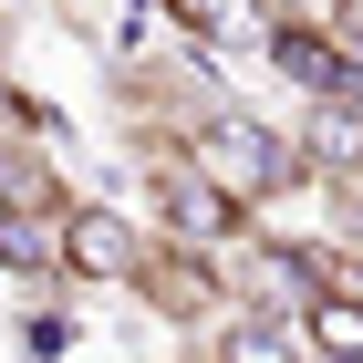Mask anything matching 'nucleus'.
Wrapping results in <instances>:
<instances>
[{
	"label": "nucleus",
	"instance_id": "5",
	"mask_svg": "<svg viewBox=\"0 0 363 363\" xmlns=\"http://www.w3.org/2000/svg\"><path fill=\"white\" fill-rule=\"evenodd\" d=\"M259 52H270V73H291L311 104H322V94H342V31H322V21H280V11H270Z\"/></svg>",
	"mask_w": 363,
	"mask_h": 363
},
{
	"label": "nucleus",
	"instance_id": "8",
	"mask_svg": "<svg viewBox=\"0 0 363 363\" xmlns=\"http://www.w3.org/2000/svg\"><path fill=\"white\" fill-rule=\"evenodd\" d=\"M177 31H187V42H208V52H259L270 0H177Z\"/></svg>",
	"mask_w": 363,
	"mask_h": 363
},
{
	"label": "nucleus",
	"instance_id": "1",
	"mask_svg": "<svg viewBox=\"0 0 363 363\" xmlns=\"http://www.w3.org/2000/svg\"><path fill=\"white\" fill-rule=\"evenodd\" d=\"M187 167L208 177L218 197L259 208L270 187H291V177H301V156H291V135H280V125H259V114L218 104V114H197V125H187Z\"/></svg>",
	"mask_w": 363,
	"mask_h": 363
},
{
	"label": "nucleus",
	"instance_id": "6",
	"mask_svg": "<svg viewBox=\"0 0 363 363\" xmlns=\"http://www.w3.org/2000/svg\"><path fill=\"white\" fill-rule=\"evenodd\" d=\"M0 270H21V280H62V208L0 197Z\"/></svg>",
	"mask_w": 363,
	"mask_h": 363
},
{
	"label": "nucleus",
	"instance_id": "2",
	"mask_svg": "<svg viewBox=\"0 0 363 363\" xmlns=\"http://www.w3.org/2000/svg\"><path fill=\"white\" fill-rule=\"evenodd\" d=\"M145 197H156V228H167L177 250H228L239 239V197H218L187 156H156L145 167Z\"/></svg>",
	"mask_w": 363,
	"mask_h": 363
},
{
	"label": "nucleus",
	"instance_id": "3",
	"mask_svg": "<svg viewBox=\"0 0 363 363\" xmlns=\"http://www.w3.org/2000/svg\"><path fill=\"white\" fill-rule=\"evenodd\" d=\"M145 239L125 208H104V197H84V208H62V280H135Z\"/></svg>",
	"mask_w": 363,
	"mask_h": 363
},
{
	"label": "nucleus",
	"instance_id": "10",
	"mask_svg": "<svg viewBox=\"0 0 363 363\" xmlns=\"http://www.w3.org/2000/svg\"><path fill=\"white\" fill-rule=\"evenodd\" d=\"M342 208H353V250H363V177H342Z\"/></svg>",
	"mask_w": 363,
	"mask_h": 363
},
{
	"label": "nucleus",
	"instance_id": "4",
	"mask_svg": "<svg viewBox=\"0 0 363 363\" xmlns=\"http://www.w3.org/2000/svg\"><path fill=\"white\" fill-rule=\"evenodd\" d=\"M135 291L167 322H197V311H218V250H177V239H145V259H135Z\"/></svg>",
	"mask_w": 363,
	"mask_h": 363
},
{
	"label": "nucleus",
	"instance_id": "9",
	"mask_svg": "<svg viewBox=\"0 0 363 363\" xmlns=\"http://www.w3.org/2000/svg\"><path fill=\"white\" fill-rule=\"evenodd\" d=\"M208 363H311V353H301V333L259 301V311H239V322L218 333V353H208Z\"/></svg>",
	"mask_w": 363,
	"mask_h": 363
},
{
	"label": "nucleus",
	"instance_id": "7",
	"mask_svg": "<svg viewBox=\"0 0 363 363\" xmlns=\"http://www.w3.org/2000/svg\"><path fill=\"white\" fill-rule=\"evenodd\" d=\"M301 353L311 363H363V301L342 291V280L301 301Z\"/></svg>",
	"mask_w": 363,
	"mask_h": 363
}]
</instances>
